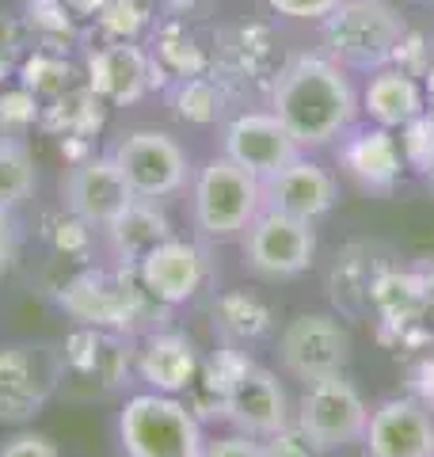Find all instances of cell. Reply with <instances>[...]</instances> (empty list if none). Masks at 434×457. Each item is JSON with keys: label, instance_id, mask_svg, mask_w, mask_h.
<instances>
[{"label": "cell", "instance_id": "1", "mask_svg": "<svg viewBox=\"0 0 434 457\" xmlns=\"http://www.w3.org/2000/svg\"><path fill=\"white\" fill-rule=\"evenodd\" d=\"M271 114L279 119L301 153L339 145L355 130L362 96L351 73L328 54H297L279 69L271 84Z\"/></svg>", "mask_w": 434, "mask_h": 457}, {"label": "cell", "instance_id": "2", "mask_svg": "<svg viewBox=\"0 0 434 457\" xmlns=\"http://www.w3.org/2000/svg\"><path fill=\"white\" fill-rule=\"evenodd\" d=\"M62 309L80 328H107V332L138 336L141 328L153 324V317L164 305L141 286L138 267H119L77 275L62 290Z\"/></svg>", "mask_w": 434, "mask_h": 457}, {"label": "cell", "instance_id": "3", "mask_svg": "<svg viewBox=\"0 0 434 457\" xmlns=\"http://www.w3.org/2000/svg\"><path fill=\"white\" fill-rule=\"evenodd\" d=\"M404 38H408V23L388 0H343L324 20L328 57L358 73H378L393 65Z\"/></svg>", "mask_w": 434, "mask_h": 457}, {"label": "cell", "instance_id": "4", "mask_svg": "<svg viewBox=\"0 0 434 457\" xmlns=\"http://www.w3.org/2000/svg\"><path fill=\"white\" fill-rule=\"evenodd\" d=\"M263 213V179L252 176L229 156H210L191 176V218L198 237L206 240H240Z\"/></svg>", "mask_w": 434, "mask_h": 457}, {"label": "cell", "instance_id": "5", "mask_svg": "<svg viewBox=\"0 0 434 457\" xmlns=\"http://www.w3.org/2000/svg\"><path fill=\"white\" fill-rule=\"evenodd\" d=\"M119 442L126 457H202L206 431L191 404L171 393H134L119 411Z\"/></svg>", "mask_w": 434, "mask_h": 457}, {"label": "cell", "instance_id": "6", "mask_svg": "<svg viewBox=\"0 0 434 457\" xmlns=\"http://www.w3.org/2000/svg\"><path fill=\"white\" fill-rule=\"evenodd\" d=\"M274 354H279V370L286 378L313 385L331 374H346L355 359V336L339 312L309 309L282 324Z\"/></svg>", "mask_w": 434, "mask_h": 457}, {"label": "cell", "instance_id": "7", "mask_svg": "<svg viewBox=\"0 0 434 457\" xmlns=\"http://www.w3.org/2000/svg\"><path fill=\"white\" fill-rule=\"evenodd\" d=\"M294 423L305 431L321 453H343L362 446L370 423V404L358 385L346 374H331L313 385H301V396L294 404Z\"/></svg>", "mask_w": 434, "mask_h": 457}, {"label": "cell", "instance_id": "8", "mask_svg": "<svg viewBox=\"0 0 434 457\" xmlns=\"http://www.w3.org/2000/svg\"><path fill=\"white\" fill-rule=\"evenodd\" d=\"M244 270L259 282H294L316 260V225L263 210L240 237Z\"/></svg>", "mask_w": 434, "mask_h": 457}, {"label": "cell", "instance_id": "9", "mask_svg": "<svg viewBox=\"0 0 434 457\" xmlns=\"http://www.w3.org/2000/svg\"><path fill=\"white\" fill-rule=\"evenodd\" d=\"M65 381V354L50 343L0 347V423L23 427L50 404Z\"/></svg>", "mask_w": 434, "mask_h": 457}, {"label": "cell", "instance_id": "10", "mask_svg": "<svg viewBox=\"0 0 434 457\" xmlns=\"http://www.w3.org/2000/svg\"><path fill=\"white\" fill-rule=\"evenodd\" d=\"M111 156L134 198L164 203L191 183V156L168 130H129Z\"/></svg>", "mask_w": 434, "mask_h": 457}, {"label": "cell", "instance_id": "11", "mask_svg": "<svg viewBox=\"0 0 434 457\" xmlns=\"http://www.w3.org/2000/svg\"><path fill=\"white\" fill-rule=\"evenodd\" d=\"M129 203H134V191L111 153L88 156L62 176V206L88 228H107Z\"/></svg>", "mask_w": 434, "mask_h": 457}, {"label": "cell", "instance_id": "12", "mask_svg": "<svg viewBox=\"0 0 434 457\" xmlns=\"http://www.w3.org/2000/svg\"><path fill=\"white\" fill-rule=\"evenodd\" d=\"M366 457H434V411L408 396H388L370 408V423L362 435Z\"/></svg>", "mask_w": 434, "mask_h": 457}, {"label": "cell", "instance_id": "13", "mask_svg": "<svg viewBox=\"0 0 434 457\" xmlns=\"http://www.w3.org/2000/svg\"><path fill=\"white\" fill-rule=\"evenodd\" d=\"M225 423L252 438H271L274 431L294 423V400H289L279 374L259 362L244 366L225 400Z\"/></svg>", "mask_w": 434, "mask_h": 457}, {"label": "cell", "instance_id": "14", "mask_svg": "<svg viewBox=\"0 0 434 457\" xmlns=\"http://www.w3.org/2000/svg\"><path fill=\"white\" fill-rule=\"evenodd\" d=\"M134 336L107 332V328H77L65 339V374L99 393H119L134 374Z\"/></svg>", "mask_w": 434, "mask_h": 457}, {"label": "cell", "instance_id": "15", "mask_svg": "<svg viewBox=\"0 0 434 457\" xmlns=\"http://www.w3.org/2000/svg\"><path fill=\"white\" fill-rule=\"evenodd\" d=\"M221 153L240 168H248L252 176L271 179L274 171H282L286 164L297 161L301 145L289 137V130L271 111H248V114H237L221 130Z\"/></svg>", "mask_w": 434, "mask_h": 457}, {"label": "cell", "instance_id": "16", "mask_svg": "<svg viewBox=\"0 0 434 457\" xmlns=\"http://www.w3.org/2000/svg\"><path fill=\"white\" fill-rule=\"evenodd\" d=\"M138 278L164 309H176L198 297V290L210 282V260L195 240L168 237L164 245H156L153 252L141 255Z\"/></svg>", "mask_w": 434, "mask_h": 457}, {"label": "cell", "instance_id": "17", "mask_svg": "<svg viewBox=\"0 0 434 457\" xmlns=\"http://www.w3.org/2000/svg\"><path fill=\"white\" fill-rule=\"evenodd\" d=\"M336 203H339V179L321 161H309L305 153L282 171H274L271 179H263V210H279L316 225L336 210Z\"/></svg>", "mask_w": 434, "mask_h": 457}, {"label": "cell", "instance_id": "18", "mask_svg": "<svg viewBox=\"0 0 434 457\" xmlns=\"http://www.w3.org/2000/svg\"><path fill=\"white\" fill-rule=\"evenodd\" d=\"M202 366V354L191 336L171 332V328H153L134 351V374L141 378L145 389L179 396L195 385Z\"/></svg>", "mask_w": 434, "mask_h": 457}, {"label": "cell", "instance_id": "19", "mask_svg": "<svg viewBox=\"0 0 434 457\" xmlns=\"http://www.w3.org/2000/svg\"><path fill=\"white\" fill-rule=\"evenodd\" d=\"M339 164L362 191L388 195L404 176V153L400 137L381 126H362V130H346L339 141Z\"/></svg>", "mask_w": 434, "mask_h": 457}, {"label": "cell", "instance_id": "20", "mask_svg": "<svg viewBox=\"0 0 434 457\" xmlns=\"http://www.w3.org/2000/svg\"><path fill=\"white\" fill-rule=\"evenodd\" d=\"M427 111V88L400 65H385L378 73H370V84L362 92V114L381 126V130L400 134L412 119Z\"/></svg>", "mask_w": 434, "mask_h": 457}, {"label": "cell", "instance_id": "21", "mask_svg": "<svg viewBox=\"0 0 434 457\" xmlns=\"http://www.w3.org/2000/svg\"><path fill=\"white\" fill-rule=\"evenodd\" d=\"M104 233L119 267H138L141 255L153 252L156 245H164L168 237H176V228H171V218L156 198H134Z\"/></svg>", "mask_w": 434, "mask_h": 457}, {"label": "cell", "instance_id": "22", "mask_svg": "<svg viewBox=\"0 0 434 457\" xmlns=\"http://www.w3.org/2000/svg\"><path fill=\"white\" fill-rule=\"evenodd\" d=\"M370 309L378 312L381 328H408L427 312V278L423 270L381 267L370 282Z\"/></svg>", "mask_w": 434, "mask_h": 457}, {"label": "cell", "instance_id": "23", "mask_svg": "<svg viewBox=\"0 0 434 457\" xmlns=\"http://www.w3.org/2000/svg\"><path fill=\"white\" fill-rule=\"evenodd\" d=\"M213 332L221 336V343L252 347L274 332V309L255 290H225L213 302Z\"/></svg>", "mask_w": 434, "mask_h": 457}, {"label": "cell", "instance_id": "24", "mask_svg": "<svg viewBox=\"0 0 434 457\" xmlns=\"http://www.w3.org/2000/svg\"><path fill=\"white\" fill-rule=\"evenodd\" d=\"M366 255L370 252L362 245H351L336 260V267H331V302H336L343 312L370 309V282L381 267H373Z\"/></svg>", "mask_w": 434, "mask_h": 457}, {"label": "cell", "instance_id": "25", "mask_svg": "<svg viewBox=\"0 0 434 457\" xmlns=\"http://www.w3.org/2000/svg\"><path fill=\"white\" fill-rule=\"evenodd\" d=\"M38 187L35 153L20 137H0V206L20 210Z\"/></svg>", "mask_w": 434, "mask_h": 457}, {"label": "cell", "instance_id": "26", "mask_svg": "<svg viewBox=\"0 0 434 457\" xmlns=\"http://www.w3.org/2000/svg\"><path fill=\"white\" fill-rule=\"evenodd\" d=\"M400 153L404 164L415 171H427V164L434 161V111H423L419 119H412L400 130Z\"/></svg>", "mask_w": 434, "mask_h": 457}, {"label": "cell", "instance_id": "27", "mask_svg": "<svg viewBox=\"0 0 434 457\" xmlns=\"http://www.w3.org/2000/svg\"><path fill=\"white\" fill-rule=\"evenodd\" d=\"M263 446H267V457H324L321 446L297 423H289L282 431H274L271 438H263Z\"/></svg>", "mask_w": 434, "mask_h": 457}, {"label": "cell", "instance_id": "28", "mask_svg": "<svg viewBox=\"0 0 434 457\" xmlns=\"http://www.w3.org/2000/svg\"><path fill=\"white\" fill-rule=\"evenodd\" d=\"M202 457H267V446H263V438H252L244 431H229V435L206 438Z\"/></svg>", "mask_w": 434, "mask_h": 457}, {"label": "cell", "instance_id": "29", "mask_svg": "<svg viewBox=\"0 0 434 457\" xmlns=\"http://www.w3.org/2000/svg\"><path fill=\"white\" fill-rule=\"evenodd\" d=\"M343 0H267L271 12H279L286 20H301V23H324Z\"/></svg>", "mask_w": 434, "mask_h": 457}, {"label": "cell", "instance_id": "30", "mask_svg": "<svg viewBox=\"0 0 434 457\" xmlns=\"http://www.w3.org/2000/svg\"><path fill=\"white\" fill-rule=\"evenodd\" d=\"M0 457H62V453H57L54 438L38 435V431H20L0 446Z\"/></svg>", "mask_w": 434, "mask_h": 457}, {"label": "cell", "instance_id": "31", "mask_svg": "<svg viewBox=\"0 0 434 457\" xmlns=\"http://www.w3.org/2000/svg\"><path fill=\"white\" fill-rule=\"evenodd\" d=\"M12 260H16V218L0 206V270H8Z\"/></svg>", "mask_w": 434, "mask_h": 457}, {"label": "cell", "instance_id": "32", "mask_svg": "<svg viewBox=\"0 0 434 457\" xmlns=\"http://www.w3.org/2000/svg\"><path fill=\"white\" fill-rule=\"evenodd\" d=\"M415 396L434 411V351L415 366Z\"/></svg>", "mask_w": 434, "mask_h": 457}, {"label": "cell", "instance_id": "33", "mask_svg": "<svg viewBox=\"0 0 434 457\" xmlns=\"http://www.w3.org/2000/svg\"><path fill=\"white\" fill-rule=\"evenodd\" d=\"M423 278H427V309L434 312V263L423 270Z\"/></svg>", "mask_w": 434, "mask_h": 457}, {"label": "cell", "instance_id": "34", "mask_svg": "<svg viewBox=\"0 0 434 457\" xmlns=\"http://www.w3.org/2000/svg\"><path fill=\"white\" fill-rule=\"evenodd\" d=\"M423 88H427V111H434V62L427 65V84Z\"/></svg>", "mask_w": 434, "mask_h": 457}, {"label": "cell", "instance_id": "35", "mask_svg": "<svg viewBox=\"0 0 434 457\" xmlns=\"http://www.w3.org/2000/svg\"><path fill=\"white\" fill-rule=\"evenodd\" d=\"M423 176H427V183H430V191H434V161L427 164V171H423Z\"/></svg>", "mask_w": 434, "mask_h": 457}]
</instances>
